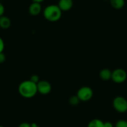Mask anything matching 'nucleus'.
I'll list each match as a JSON object with an SVG mask.
<instances>
[{
	"label": "nucleus",
	"instance_id": "nucleus-1",
	"mask_svg": "<svg viewBox=\"0 0 127 127\" xmlns=\"http://www.w3.org/2000/svg\"><path fill=\"white\" fill-rule=\"evenodd\" d=\"M18 91L19 94L24 98H32L37 93V84L30 80H25L19 84Z\"/></svg>",
	"mask_w": 127,
	"mask_h": 127
},
{
	"label": "nucleus",
	"instance_id": "nucleus-2",
	"mask_svg": "<svg viewBox=\"0 0 127 127\" xmlns=\"http://www.w3.org/2000/svg\"><path fill=\"white\" fill-rule=\"evenodd\" d=\"M62 11L58 5L51 4L45 8L43 11V16L45 19L50 22L58 21L62 16Z\"/></svg>",
	"mask_w": 127,
	"mask_h": 127
},
{
	"label": "nucleus",
	"instance_id": "nucleus-3",
	"mask_svg": "<svg viewBox=\"0 0 127 127\" xmlns=\"http://www.w3.org/2000/svg\"><path fill=\"white\" fill-rule=\"evenodd\" d=\"M77 96L82 102H87L92 98L94 92L92 89L89 87H82L80 88L77 93Z\"/></svg>",
	"mask_w": 127,
	"mask_h": 127
},
{
	"label": "nucleus",
	"instance_id": "nucleus-4",
	"mask_svg": "<svg viewBox=\"0 0 127 127\" xmlns=\"http://www.w3.org/2000/svg\"><path fill=\"white\" fill-rule=\"evenodd\" d=\"M113 107L117 112L125 113L127 112V100L121 96L116 97L113 100Z\"/></svg>",
	"mask_w": 127,
	"mask_h": 127
},
{
	"label": "nucleus",
	"instance_id": "nucleus-5",
	"mask_svg": "<svg viewBox=\"0 0 127 127\" xmlns=\"http://www.w3.org/2000/svg\"><path fill=\"white\" fill-rule=\"evenodd\" d=\"M127 79V74L123 69H117L112 72V79L116 84L123 83Z\"/></svg>",
	"mask_w": 127,
	"mask_h": 127
},
{
	"label": "nucleus",
	"instance_id": "nucleus-6",
	"mask_svg": "<svg viewBox=\"0 0 127 127\" xmlns=\"http://www.w3.org/2000/svg\"><path fill=\"white\" fill-rule=\"evenodd\" d=\"M37 92L41 95H47L51 92L52 86L47 80H40L37 84Z\"/></svg>",
	"mask_w": 127,
	"mask_h": 127
},
{
	"label": "nucleus",
	"instance_id": "nucleus-7",
	"mask_svg": "<svg viewBox=\"0 0 127 127\" xmlns=\"http://www.w3.org/2000/svg\"><path fill=\"white\" fill-rule=\"evenodd\" d=\"M57 5L62 11H68L72 9L74 3L72 0H59Z\"/></svg>",
	"mask_w": 127,
	"mask_h": 127
},
{
	"label": "nucleus",
	"instance_id": "nucleus-8",
	"mask_svg": "<svg viewBox=\"0 0 127 127\" xmlns=\"http://www.w3.org/2000/svg\"><path fill=\"white\" fill-rule=\"evenodd\" d=\"M42 10L41 3L33 2L29 7V13L31 16H36L41 13Z\"/></svg>",
	"mask_w": 127,
	"mask_h": 127
},
{
	"label": "nucleus",
	"instance_id": "nucleus-9",
	"mask_svg": "<svg viewBox=\"0 0 127 127\" xmlns=\"http://www.w3.org/2000/svg\"><path fill=\"white\" fill-rule=\"evenodd\" d=\"M112 72L108 69H103L101 70L99 73V76L102 80L104 81H108V80L112 79Z\"/></svg>",
	"mask_w": 127,
	"mask_h": 127
},
{
	"label": "nucleus",
	"instance_id": "nucleus-10",
	"mask_svg": "<svg viewBox=\"0 0 127 127\" xmlns=\"http://www.w3.org/2000/svg\"><path fill=\"white\" fill-rule=\"evenodd\" d=\"M11 22L8 17L2 16L0 17V28L3 29H7L11 26Z\"/></svg>",
	"mask_w": 127,
	"mask_h": 127
},
{
	"label": "nucleus",
	"instance_id": "nucleus-11",
	"mask_svg": "<svg viewBox=\"0 0 127 127\" xmlns=\"http://www.w3.org/2000/svg\"><path fill=\"white\" fill-rule=\"evenodd\" d=\"M112 8L116 9H120L125 6V0H110V1Z\"/></svg>",
	"mask_w": 127,
	"mask_h": 127
},
{
	"label": "nucleus",
	"instance_id": "nucleus-12",
	"mask_svg": "<svg viewBox=\"0 0 127 127\" xmlns=\"http://www.w3.org/2000/svg\"><path fill=\"white\" fill-rule=\"evenodd\" d=\"M87 127H104V122L99 119H94L90 121Z\"/></svg>",
	"mask_w": 127,
	"mask_h": 127
},
{
	"label": "nucleus",
	"instance_id": "nucleus-13",
	"mask_svg": "<svg viewBox=\"0 0 127 127\" xmlns=\"http://www.w3.org/2000/svg\"><path fill=\"white\" fill-rule=\"evenodd\" d=\"M80 102V100H79V98H78V97L77 96V95H75V96H72V97L70 98V99H69V103H70L71 105H73V106L77 105Z\"/></svg>",
	"mask_w": 127,
	"mask_h": 127
},
{
	"label": "nucleus",
	"instance_id": "nucleus-14",
	"mask_svg": "<svg viewBox=\"0 0 127 127\" xmlns=\"http://www.w3.org/2000/svg\"><path fill=\"white\" fill-rule=\"evenodd\" d=\"M115 127H127V121L120 120L116 123Z\"/></svg>",
	"mask_w": 127,
	"mask_h": 127
},
{
	"label": "nucleus",
	"instance_id": "nucleus-15",
	"mask_svg": "<svg viewBox=\"0 0 127 127\" xmlns=\"http://www.w3.org/2000/svg\"><path fill=\"white\" fill-rule=\"evenodd\" d=\"M30 80L32 82L37 84V83L40 81L39 77L37 75H32L31 77Z\"/></svg>",
	"mask_w": 127,
	"mask_h": 127
},
{
	"label": "nucleus",
	"instance_id": "nucleus-16",
	"mask_svg": "<svg viewBox=\"0 0 127 127\" xmlns=\"http://www.w3.org/2000/svg\"><path fill=\"white\" fill-rule=\"evenodd\" d=\"M4 49V42L3 41V39L0 37V53L3 52Z\"/></svg>",
	"mask_w": 127,
	"mask_h": 127
},
{
	"label": "nucleus",
	"instance_id": "nucleus-17",
	"mask_svg": "<svg viewBox=\"0 0 127 127\" xmlns=\"http://www.w3.org/2000/svg\"><path fill=\"white\" fill-rule=\"evenodd\" d=\"M6 56L3 52L0 53V64H2L5 61Z\"/></svg>",
	"mask_w": 127,
	"mask_h": 127
},
{
	"label": "nucleus",
	"instance_id": "nucleus-18",
	"mask_svg": "<svg viewBox=\"0 0 127 127\" xmlns=\"http://www.w3.org/2000/svg\"><path fill=\"white\" fill-rule=\"evenodd\" d=\"M4 11H5V9H4V6L0 3V17L3 16L4 13Z\"/></svg>",
	"mask_w": 127,
	"mask_h": 127
},
{
	"label": "nucleus",
	"instance_id": "nucleus-19",
	"mask_svg": "<svg viewBox=\"0 0 127 127\" xmlns=\"http://www.w3.org/2000/svg\"><path fill=\"white\" fill-rule=\"evenodd\" d=\"M18 127H32V125L27 122H24V123H21Z\"/></svg>",
	"mask_w": 127,
	"mask_h": 127
},
{
	"label": "nucleus",
	"instance_id": "nucleus-20",
	"mask_svg": "<svg viewBox=\"0 0 127 127\" xmlns=\"http://www.w3.org/2000/svg\"><path fill=\"white\" fill-rule=\"evenodd\" d=\"M104 127H113V124L111 122H104Z\"/></svg>",
	"mask_w": 127,
	"mask_h": 127
},
{
	"label": "nucleus",
	"instance_id": "nucleus-21",
	"mask_svg": "<svg viewBox=\"0 0 127 127\" xmlns=\"http://www.w3.org/2000/svg\"><path fill=\"white\" fill-rule=\"evenodd\" d=\"M32 1H33V2H37V3H41L42 2H43L44 1H45V0H32Z\"/></svg>",
	"mask_w": 127,
	"mask_h": 127
},
{
	"label": "nucleus",
	"instance_id": "nucleus-22",
	"mask_svg": "<svg viewBox=\"0 0 127 127\" xmlns=\"http://www.w3.org/2000/svg\"><path fill=\"white\" fill-rule=\"evenodd\" d=\"M31 125H32V127H40L39 126L37 125L36 123H32V124H31Z\"/></svg>",
	"mask_w": 127,
	"mask_h": 127
},
{
	"label": "nucleus",
	"instance_id": "nucleus-23",
	"mask_svg": "<svg viewBox=\"0 0 127 127\" xmlns=\"http://www.w3.org/2000/svg\"><path fill=\"white\" fill-rule=\"evenodd\" d=\"M0 127H4V126H1V125H0Z\"/></svg>",
	"mask_w": 127,
	"mask_h": 127
},
{
	"label": "nucleus",
	"instance_id": "nucleus-24",
	"mask_svg": "<svg viewBox=\"0 0 127 127\" xmlns=\"http://www.w3.org/2000/svg\"><path fill=\"white\" fill-rule=\"evenodd\" d=\"M0 1H1V0H0Z\"/></svg>",
	"mask_w": 127,
	"mask_h": 127
}]
</instances>
